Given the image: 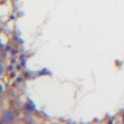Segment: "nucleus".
Returning <instances> with one entry per match:
<instances>
[{"label": "nucleus", "instance_id": "obj_1", "mask_svg": "<svg viewBox=\"0 0 124 124\" xmlns=\"http://www.w3.org/2000/svg\"><path fill=\"white\" fill-rule=\"evenodd\" d=\"M3 120L5 122H11L15 119V116H14V113H12L11 111H5L3 113V116H2Z\"/></svg>", "mask_w": 124, "mask_h": 124}]
</instances>
